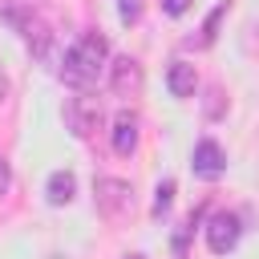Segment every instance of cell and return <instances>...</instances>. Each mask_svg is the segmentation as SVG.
Returning <instances> with one entry per match:
<instances>
[{"label":"cell","mask_w":259,"mask_h":259,"mask_svg":"<svg viewBox=\"0 0 259 259\" xmlns=\"http://www.w3.org/2000/svg\"><path fill=\"white\" fill-rule=\"evenodd\" d=\"M190 4H194V0H162V12H166V16H186Z\"/></svg>","instance_id":"9a60e30c"},{"label":"cell","mask_w":259,"mask_h":259,"mask_svg":"<svg viewBox=\"0 0 259 259\" xmlns=\"http://www.w3.org/2000/svg\"><path fill=\"white\" fill-rule=\"evenodd\" d=\"M109 146H113V154H121V158H130V154L138 150V113L117 109L113 130H109Z\"/></svg>","instance_id":"ba28073f"},{"label":"cell","mask_w":259,"mask_h":259,"mask_svg":"<svg viewBox=\"0 0 259 259\" xmlns=\"http://www.w3.org/2000/svg\"><path fill=\"white\" fill-rule=\"evenodd\" d=\"M142 85H146L142 65H138L134 57H113V65H109V89H113L117 97H138Z\"/></svg>","instance_id":"52a82bcc"},{"label":"cell","mask_w":259,"mask_h":259,"mask_svg":"<svg viewBox=\"0 0 259 259\" xmlns=\"http://www.w3.org/2000/svg\"><path fill=\"white\" fill-rule=\"evenodd\" d=\"M4 97H8V73L0 69V105H4Z\"/></svg>","instance_id":"e0dca14e"},{"label":"cell","mask_w":259,"mask_h":259,"mask_svg":"<svg viewBox=\"0 0 259 259\" xmlns=\"http://www.w3.org/2000/svg\"><path fill=\"white\" fill-rule=\"evenodd\" d=\"M227 8H231V4H219V8L206 16V28H202V45H210V40H214V28H219V20L227 16Z\"/></svg>","instance_id":"5bb4252c"},{"label":"cell","mask_w":259,"mask_h":259,"mask_svg":"<svg viewBox=\"0 0 259 259\" xmlns=\"http://www.w3.org/2000/svg\"><path fill=\"white\" fill-rule=\"evenodd\" d=\"M166 85H170L174 97H194V89H198V73H194V65H190V61H170V69H166Z\"/></svg>","instance_id":"9c48e42d"},{"label":"cell","mask_w":259,"mask_h":259,"mask_svg":"<svg viewBox=\"0 0 259 259\" xmlns=\"http://www.w3.org/2000/svg\"><path fill=\"white\" fill-rule=\"evenodd\" d=\"M0 20L24 40V49L32 57H45L49 45H53V28L45 24L40 12H32V4H0Z\"/></svg>","instance_id":"7a4b0ae2"},{"label":"cell","mask_w":259,"mask_h":259,"mask_svg":"<svg viewBox=\"0 0 259 259\" xmlns=\"http://www.w3.org/2000/svg\"><path fill=\"white\" fill-rule=\"evenodd\" d=\"M170 202H174V182L166 178V182H158V190H154V206H150L154 219H162V214L170 210Z\"/></svg>","instance_id":"7c38bea8"},{"label":"cell","mask_w":259,"mask_h":259,"mask_svg":"<svg viewBox=\"0 0 259 259\" xmlns=\"http://www.w3.org/2000/svg\"><path fill=\"white\" fill-rule=\"evenodd\" d=\"M105 61H109V40H105L101 32H81V36L69 45L65 61H61V81H65L69 89H77V93H89V89L101 81Z\"/></svg>","instance_id":"6da1fadb"},{"label":"cell","mask_w":259,"mask_h":259,"mask_svg":"<svg viewBox=\"0 0 259 259\" xmlns=\"http://www.w3.org/2000/svg\"><path fill=\"white\" fill-rule=\"evenodd\" d=\"M202 235H206V247H210L214 255H227V251H235L239 239H243V219H239L235 210H210Z\"/></svg>","instance_id":"5b68a950"},{"label":"cell","mask_w":259,"mask_h":259,"mask_svg":"<svg viewBox=\"0 0 259 259\" xmlns=\"http://www.w3.org/2000/svg\"><path fill=\"white\" fill-rule=\"evenodd\" d=\"M125 259H146V255H125Z\"/></svg>","instance_id":"ac0fdd59"},{"label":"cell","mask_w":259,"mask_h":259,"mask_svg":"<svg viewBox=\"0 0 259 259\" xmlns=\"http://www.w3.org/2000/svg\"><path fill=\"white\" fill-rule=\"evenodd\" d=\"M93 206H97L101 219L117 223L134 210V186L125 178H97L93 182Z\"/></svg>","instance_id":"277c9868"},{"label":"cell","mask_w":259,"mask_h":259,"mask_svg":"<svg viewBox=\"0 0 259 259\" xmlns=\"http://www.w3.org/2000/svg\"><path fill=\"white\" fill-rule=\"evenodd\" d=\"M61 117H65V130H69L77 142H89V138L101 130V101H97L93 93H73V97H65Z\"/></svg>","instance_id":"3957f363"},{"label":"cell","mask_w":259,"mask_h":259,"mask_svg":"<svg viewBox=\"0 0 259 259\" xmlns=\"http://www.w3.org/2000/svg\"><path fill=\"white\" fill-rule=\"evenodd\" d=\"M190 170H194L198 178H206V182L223 178V174H227V150H223L214 138H202V142H194V154H190Z\"/></svg>","instance_id":"8992f818"},{"label":"cell","mask_w":259,"mask_h":259,"mask_svg":"<svg viewBox=\"0 0 259 259\" xmlns=\"http://www.w3.org/2000/svg\"><path fill=\"white\" fill-rule=\"evenodd\" d=\"M73 194H77V178H73L69 170H53L49 182H45V198H49V206H69Z\"/></svg>","instance_id":"30bf717a"},{"label":"cell","mask_w":259,"mask_h":259,"mask_svg":"<svg viewBox=\"0 0 259 259\" xmlns=\"http://www.w3.org/2000/svg\"><path fill=\"white\" fill-rule=\"evenodd\" d=\"M117 16H121V24H138V16H142V0H117Z\"/></svg>","instance_id":"4fadbf2b"},{"label":"cell","mask_w":259,"mask_h":259,"mask_svg":"<svg viewBox=\"0 0 259 259\" xmlns=\"http://www.w3.org/2000/svg\"><path fill=\"white\" fill-rule=\"evenodd\" d=\"M198 223H202V210H194V214L182 223V231L174 235V259H186V239L194 235V227H198Z\"/></svg>","instance_id":"8fae6325"},{"label":"cell","mask_w":259,"mask_h":259,"mask_svg":"<svg viewBox=\"0 0 259 259\" xmlns=\"http://www.w3.org/2000/svg\"><path fill=\"white\" fill-rule=\"evenodd\" d=\"M8 186H12V166L0 158V194H8Z\"/></svg>","instance_id":"2e32d148"}]
</instances>
